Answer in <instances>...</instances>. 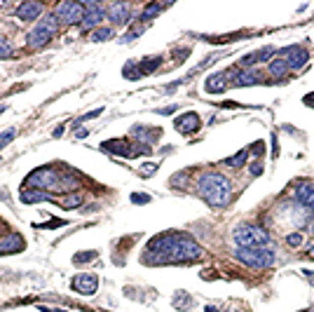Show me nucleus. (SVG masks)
I'll return each mask as SVG.
<instances>
[{"label":"nucleus","mask_w":314,"mask_h":312,"mask_svg":"<svg viewBox=\"0 0 314 312\" xmlns=\"http://www.w3.org/2000/svg\"><path fill=\"white\" fill-rule=\"evenodd\" d=\"M202 256V249L197 242L183 237L176 233H164L160 237L150 239L145 261H152L150 265H169V263H187L197 261Z\"/></svg>","instance_id":"f257e3e1"},{"label":"nucleus","mask_w":314,"mask_h":312,"mask_svg":"<svg viewBox=\"0 0 314 312\" xmlns=\"http://www.w3.org/2000/svg\"><path fill=\"white\" fill-rule=\"evenodd\" d=\"M197 193L200 197L204 200L206 204H211V207H228L230 204V197H232V185L230 181L223 176V174H204L200 176L197 181Z\"/></svg>","instance_id":"f03ea898"},{"label":"nucleus","mask_w":314,"mask_h":312,"mask_svg":"<svg viewBox=\"0 0 314 312\" xmlns=\"http://www.w3.org/2000/svg\"><path fill=\"white\" fill-rule=\"evenodd\" d=\"M237 258L242 261L244 265L248 268H256V270H263V268H270L274 265V251L267 249V246H248V249H237Z\"/></svg>","instance_id":"7ed1b4c3"},{"label":"nucleus","mask_w":314,"mask_h":312,"mask_svg":"<svg viewBox=\"0 0 314 312\" xmlns=\"http://www.w3.org/2000/svg\"><path fill=\"white\" fill-rule=\"evenodd\" d=\"M235 242L239 244V249H248V246H265L270 242V233L260 226H239L232 233Z\"/></svg>","instance_id":"20e7f679"},{"label":"nucleus","mask_w":314,"mask_h":312,"mask_svg":"<svg viewBox=\"0 0 314 312\" xmlns=\"http://www.w3.org/2000/svg\"><path fill=\"white\" fill-rule=\"evenodd\" d=\"M56 28H59L56 14H45V19H40L36 24V28L28 33V40H26V43H28L30 47H43L45 43H49V38L56 33Z\"/></svg>","instance_id":"39448f33"},{"label":"nucleus","mask_w":314,"mask_h":312,"mask_svg":"<svg viewBox=\"0 0 314 312\" xmlns=\"http://www.w3.org/2000/svg\"><path fill=\"white\" fill-rule=\"evenodd\" d=\"M26 185L30 188H47V190H59V174L49 167H40L26 178Z\"/></svg>","instance_id":"423d86ee"},{"label":"nucleus","mask_w":314,"mask_h":312,"mask_svg":"<svg viewBox=\"0 0 314 312\" xmlns=\"http://www.w3.org/2000/svg\"><path fill=\"white\" fill-rule=\"evenodd\" d=\"M56 19L66 21V24H75L85 19V7L82 3H59L56 5Z\"/></svg>","instance_id":"0eeeda50"},{"label":"nucleus","mask_w":314,"mask_h":312,"mask_svg":"<svg viewBox=\"0 0 314 312\" xmlns=\"http://www.w3.org/2000/svg\"><path fill=\"white\" fill-rule=\"evenodd\" d=\"M82 7H85V19H82V28H85V31L99 26L101 19L106 17V10H103L99 3H82Z\"/></svg>","instance_id":"6e6552de"},{"label":"nucleus","mask_w":314,"mask_h":312,"mask_svg":"<svg viewBox=\"0 0 314 312\" xmlns=\"http://www.w3.org/2000/svg\"><path fill=\"white\" fill-rule=\"evenodd\" d=\"M279 54L286 56L284 61L289 64V68H300V66H305V64H307V52H305L302 47H298V45L279 49Z\"/></svg>","instance_id":"1a4fd4ad"},{"label":"nucleus","mask_w":314,"mask_h":312,"mask_svg":"<svg viewBox=\"0 0 314 312\" xmlns=\"http://www.w3.org/2000/svg\"><path fill=\"white\" fill-rule=\"evenodd\" d=\"M296 200L302 204V207L307 209L309 214H314V183H298L296 188Z\"/></svg>","instance_id":"9d476101"},{"label":"nucleus","mask_w":314,"mask_h":312,"mask_svg":"<svg viewBox=\"0 0 314 312\" xmlns=\"http://www.w3.org/2000/svg\"><path fill=\"white\" fill-rule=\"evenodd\" d=\"M73 289H75L78 294H85V296L94 294V291L99 289L97 275H78L75 279H73Z\"/></svg>","instance_id":"9b49d317"},{"label":"nucleus","mask_w":314,"mask_h":312,"mask_svg":"<svg viewBox=\"0 0 314 312\" xmlns=\"http://www.w3.org/2000/svg\"><path fill=\"white\" fill-rule=\"evenodd\" d=\"M174 124L181 134H193L200 129V117H197V113H183L181 117H176Z\"/></svg>","instance_id":"f8f14e48"},{"label":"nucleus","mask_w":314,"mask_h":312,"mask_svg":"<svg viewBox=\"0 0 314 312\" xmlns=\"http://www.w3.org/2000/svg\"><path fill=\"white\" fill-rule=\"evenodd\" d=\"M40 14H43V5H40V3H30V0H26V3H21V5L17 7V19H21V21L40 19Z\"/></svg>","instance_id":"ddd939ff"},{"label":"nucleus","mask_w":314,"mask_h":312,"mask_svg":"<svg viewBox=\"0 0 314 312\" xmlns=\"http://www.w3.org/2000/svg\"><path fill=\"white\" fill-rule=\"evenodd\" d=\"M106 17H108L110 21H115V24H120V21H127V19H129V5H124V3H115V5L108 7Z\"/></svg>","instance_id":"4468645a"},{"label":"nucleus","mask_w":314,"mask_h":312,"mask_svg":"<svg viewBox=\"0 0 314 312\" xmlns=\"http://www.w3.org/2000/svg\"><path fill=\"white\" fill-rule=\"evenodd\" d=\"M24 249V239L19 235H7L0 239V254H12V251H21Z\"/></svg>","instance_id":"2eb2a0df"},{"label":"nucleus","mask_w":314,"mask_h":312,"mask_svg":"<svg viewBox=\"0 0 314 312\" xmlns=\"http://www.w3.org/2000/svg\"><path fill=\"white\" fill-rule=\"evenodd\" d=\"M260 73H256V71H242V73H235V78H232V85L237 87H244V85H258Z\"/></svg>","instance_id":"dca6fc26"},{"label":"nucleus","mask_w":314,"mask_h":312,"mask_svg":"<svg viewBox=\"0 0 314 312\" xmlns=\"http://www.w3.org/2000/svg\"><path fill=\"white\" fill-rule=\"evenodd\" d=\"M228 87V73H216L206 78V92H223Z\"/></svg>","instance_id":"f3484780"},{"label":"nucleus","mask_w":314,"mask_h":312,"mask_svg":"<svg viewBox=\"0 0 314 312\" xmlns=\"http://www.w3.org/2000/svg\"><path fill=\"white\" fill-rule=\"evenodd\" d=\"M132 132H134V136H136V139L145 141V146H148V143H152V141H155V139H160V132H162V129H148V127H134V129H132Z\"/></svg>","instance_id":"a211bd4d"},{"label":"nucleus","mask_w":314,"mask_h":312,"mask_svg":"<svg viewBox=\"0 0 314 312\" xmlns=\"http://www.w3.org/2000/svg\"><path fill=\"white\" fill-rule=\"evenodd\" d=\"M45 200H52V197H49L47 193H43V190H30V188H26L24 193H21V202H24V204L45 202Z\"/></svg>","instance_id":"6ab92c4d"},{"label":"nucleus","mask_w":314,"mask_h":312,"mask_svg":"<svg viewBox=\"0 0 314 312\" xmlns=\"http://www.w3.org/2000/svg\"><path fill=\"white\" fill-rule=\"evenodd\" d=\"M246 158H248V150H239L235 158H228V160H225V165L232 167V169H242L244 162H246Z\"/></svg>","instance_id":"aec40b11"},{"label":"nucleus","mask_w":314,"mask_h":312,"mask_svg":"<svg viewBox=\"0 0 314 312\" xmlns=\"http://www.w3.org/2000/svg\"><path fill=\"white\" fill-rule=\"evenodd\" d=\"M286 71H289V64H286L284 59H274V61L270 64V75H284Z\"/></svg>","instance_id":"412c9836"},{"label":"nucleus","mask_w":314,"mask_h":312,"mask_svg":"<svg viewBox=\"0 0 314 312\" xmlns=\"http://www.w3.org/2000/svg\"><path fill=\"white\" fill-rule=\"evenodd\" d=\"M61 204H64V209H75L82 204V195L80 193H75V195H66L64 200H61Z\"/></svg>","instance_id":"4be33fe9"},{"label":"nucleus","mask_w":314,"mask_h":312,"mask_svg":"<svg viewBox=\"0 0 314 312\" xmlns=\"http://www.w3.org/2000/svg\"><path fill=\"white\" fill-rule=\"evenodd\" d=\"M7 56H12V45L5 38H0V59H7Z\"/></svg>","instance_id":"5701e85b"},{"label":"nucleus","mask_w":314,"mask_h":312,"mask_svg":"<svg viewBox=\"0 0 314 312\" xmlns=\"http://www.w3.org/2000/svg\"><path fill=\"white\" fill-rule=\"evenodd\" d=\"M110 36H113L110 28H97V31L91 33V40H108Z\"/></svg>","instance_id":"b1692460"},{"label":"nucleus","mask_w":314,"mask_h":312,"mask_svg":"<svg viewBox=\"0 0 314 312\" xmlns=\"http://www.w3.org/2000/svg\"><path fill=\"white\" fill-rule=\"evenodd\" d=\"M160 10H162V7H160V5H148V7H145V10H143V19H150L152 14H157V12H160Z\"/></svg>","instance_id":"393cba45"},{"label":"nucleus","mask_w":314,"mask_h":312,"mask_svg":"<svg viewBox=\"0 0 314 312\" xmlns=\"http://www.w3.org/2000/svg\"><path fill=\"white\" fill-rule=\"evenodd\" d=\"M286 242H289L291 246H300L302 235H300V233H293V235H289V237H286Z\"/></svg>","instance_id":"a878e982"},{"label":"nucleus","mask_w":314,"mask_h":312,"mask_svg":"<svg viewBox=\"0 0 314 312\" xmlns=\"http://www.w3.org/2000/svg\"><path fill=\"white\" fill-rule=\"evenodd\" d=\"M14 139V129H7V134H3L0 136V148L5 146V143H10V141Z\"/></svg>","instance_id":"bb28decb"},{"label":"nucleus","mask_w":314,"mask_h":312,"mask_svg":"<svg viewBox=\"0 0 314 312\" xmlns=\"http://www.w3.org/2000/svg\"><path fill=\"white\" fill-rule=\"evenodd\" d=\"M132 202H136V204H145V202H150V197H148V195H139V193H134V195H132Z\"/></svg>","instance_id":"cd10ccee"},{"label":"nucleus","mask_w":314,"mask_h":312,"mask_svg":"<svg viewBox=\"0 0 314 312\" xmlns=\"http://www.w3.org/2000/svg\"><path fill=\"white\" fill-rule=\"evenodd\" d=\"M101 113H103V108H97V110H91V113H87L85 117H80L78 122H85V120H91V117H99V115H101Z\"/></svg>","instance_id":"c85d7f7f"},{"label":"nucleus","mask_w":314,"mask_h":312,"mask_svg":"<svg viewBox=\"0 0 314 312\" xmlns=\"http://www.w3.org/2000/svg\"><path fill=\"white\" fill-rule=\"evenodd\" d=\"M155 169H157L155 165H143V167H141V172H143V176H150V174L155 172Z\"/></svg>","instance_id":"c756f323"},{"label":"nucleus","mask_w":314,"mask_h":312,"mask_svg":"<svg viewBox=\"0 0 314 312\" xmlns=\"http://www.w3.org/2000/svg\"><path fill=\"white\" fill-rule=\"evenodd\" d=\"M94 256H97L94 251H89V254H78V256H75V261H89V258H94Z\"/></svg>","instance_id":"7c9ffc66"},{"label":"nucleus","mask_w":314,"mask_h":312,"mask_svg":"<svg viewBox=\"0 0 314 312\" xmlns=\"http://www.w3.org/2000/svg\"><path fill=\"white\" fill-rule=\"evenodd\" d=\"M251 174H254V176H260V174H263V165H256V167H254V172H251Z\"/></svg>","instance_id":"2f4dec72"},{"label":"nucleus","mask_w":314,"mask_h":312,"mask_svg":"<svg viewBox=\"0 0 314 312\" xmlns=\"http://www.w3.org/2000/svg\"><path fill=\"white\" fill-rule=\"evenodd\" d=\"M305 104H307V106H312V108H314V94H309V97H305Z\"/></svg>","instance_id":"473e14b6"},{"label":"nucleus","mask_w":314,"mask_h":312,"mask_svg":"<svg viewBox=\"0 0 314 312\" xmlns=\"http://www.w3.org/2000/svg\"><path fill=\"white\" fill-rule=\"evenodd\" d=\"M206 312H218V307H213V305H206Z\"/></svg>","instance_id":"72a5a7b5"},{"label":"nucleus","mask_w":314,"mask_h":312,"mask_svg":"<svg viewBox=\"0 0 314 312\" xmlns=\"http://www.w3.org/2000/svg\"><path fill=\"white\" fill-rule=\"evenodd\" d=\"M43 312H64V310H49V307H43Z\"/></svg>","instance_id":"f704fd0d"},{"label":"nucleus","mask_w":314,"mask_h":312,"mask_svg":"<svg viewBox=\"0 0 314 312\" xmlns=\"http://www.w3.org/2000/svg\"><path fill=\"white\" fill-rule=\"evenodd\" d=\"M309 254H312V256H314V246H312V249H309Z\"/></svg>","instance_id":"c9c22d12"}]
</instances>
